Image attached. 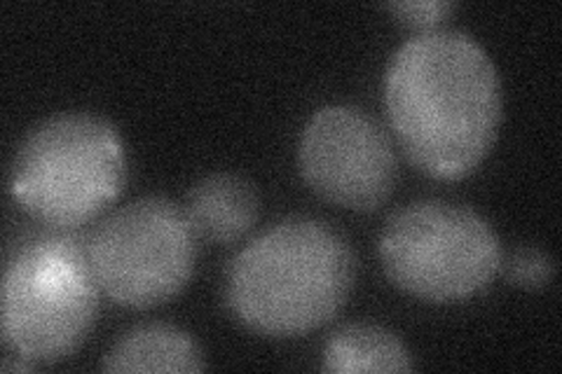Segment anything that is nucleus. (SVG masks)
I'll return each instance as SVG.
<instances>
[{"label": "nucleus", "mask_w": 562, "mask_h": 374, "mask_svg": "<svg viewBox=\"0 0 562 374\" xmlns=\"http://www.w3.org/2000/svg\"><path fill=\"white\" fill-rule=\"evenodd\" d=\"M186 213L198 239L211 246L241 241L260 216L256 188L237 173H209L186 194Z\"/></svg>", "instance_id": "nucleus-8"}, {"label": "nucleus", "mask_w": 562, "mask_h": 374, "mask_svg": "<svg viewBox=\"0 0 562 374\" xmlns=\"http://www.w3.org/2000/svg\"><path fill=\"white\" fill-rule=\"evenodd\" d=\"M297 167L322 200L359 213L378 211L398 181L392 138L351 105L316 111L297 148Z\"/></svg>", "instance_id": "nucleus-7"}, {"label": "nucleus", "mask_w": 562, "mask_h": 374, "mask_svg": "<svg viewBox=\"0 0 562 374\" xmlns=\"http://www.w3.org/2000/svg\"><path fill=\"white\" fill-rule=\"evenodd\" d=\"M384 103L401 150L438 181L479 169L504 105L495 64L462 31L419 33L403 45L386 70Z\"/></svg>", "instance_id": "nucleus-1"}, {"label": "nucleus", "mask_w": 562, "mask_h": 374, "mask_svg": "<svg viewBox=\"0 0 562 374\" xmlns=\"http://www.w3.org/2000/svg\"><path fill=\"white\" fill-rule=\"evenodd\" d=\"M384 8L403 26L431 33L446 24L460 5L450 3V0H413V3H390Z\"/></svg>", "instance_id": "nucleus-12"}, {"label": "nucleus", "mask_w": 562, "mask_h": 374, "mask_svg": "<svg viewBox=\"0 0 562 374\" xmlns=\"http://www.w3.org/2000/svg\"><path fill=\"white\" fill-rule=\"evenodd\" d=\"M324 372H411L415 367L408 347L398 335L373 324H349L328 337Z\"/></svg>", "instance_id": "nucleus-10"}, {"label": "nucleus", "mask_w": 562, "mask_h": 374, "mask_svg": "<svg viewBox=\"0 0 562 374\" xmlns=\"http://www.w3.org/2000/svg\"><path fill=\"white\" fill-rule=\"evenodd\" d=\"M127 183L120 132L92 113H61L33 127L10 167V192L45 227H87Z\"/></svg>", "instance_id": "nucleus-4"}, {"label": "nucleus", "mask_w": 562, "mask_h": 374, "mask_svg": "<svg viewBox=\"0 0 562 374\" xmlns=\"http://www.w3.org/2000/svg\"><path fill=\"white\" fill-rule=\"evenodd\" d=\"M504 279L516 288L539 291L547 288L555 274V262L551 253L539 246H516L502 258Z\"/></svg>", "instance_id": "nucleus-11"}, {"label": "nucleus", "mask_w": 562, "mask_h": 374, "mask_svg": "<svg viewBox=\"0 0 562 374\" xmlns=\"http://www.w3.org/2000/svg\"><path fill=\"white\" fill-rule=\"evenodd\" d=\"M497 231L471 206L419 200L398 208L380 237L382 270L396 288L434 305L483 293L502 270Z\"/></svg>", "instance_id": "nucleus-5"}, {"label": "nucleus", "mask_w": 562, "mask_h": 374, "mask_svg": "<svg viewBox=\"0 0 562 374\" xmlns=\"http://www.w3.org/2000/svg\"><path fill=\"white\" fill-rule=\"evenodd\" d=\"M101 288L85 227H41L8 248L3 267V344L52 365L74 355L97 324Z\"/></svg>", "instance_id": "nucleus-3"}, {"label": "nucleus", "mask_w": 562, "mask_h": 374, "mask_svg": "<svg viewBox=\"0 0 562 374\" xmlns=\"http://www.w3.org/2000/svg\"><path fill=\"white\" fill-rule=\"evenodd\" d=\"M355 279V251L336 227L286 218L237 253L225 299L244 328L286 340L330 324L347 305Z\"/></svg>", "instance_id": "nucleus-2"}, {"label": "nucleus", "mask_w": 562, "mask_h": 374, "mask_svg": "<svg viewBox=\"0 0 562 374\" xmlns=\"http://www.w3.org/2000/svg\"><path fill=\"white\" fill-rule=\"evenodd\" d=\"M198 241L186 208L165 197H144L113 211L90 231L101 293L127 309L165 305L195 272Z\"/></svg>", "instance_id": "nucleus-6"}, {"label": "nucleus", "mask_w": 562, "mask_h": 374, "mask_svg": "<svg viewBox=\"0 0 562 374\" xmlns=\"http://www.w3.org/2000/svg\"><path fill=\"white\" fill-rule=\"evenodd\" d=\"M204 353L190 332L146 324L127 330L103 355V372H202Z\"/></svg>", "instance_id": "nucleus-9"}]
</instances>
